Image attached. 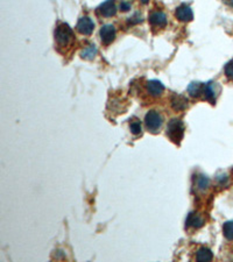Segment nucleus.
<instances>
[{
  "mask_svg": "<svg viewBox=\"0 0 233 262\" xmlns=\"http://www.w3.org/2000/svg\"><path fill=\"white\" fill-rule=\"evenodd\" d=\"M196 259H197V261H211L213 259V254L209 248L202 247V248H199L198 252H197Z\"/></svg>",
  "mask_w": 233,
  "mask_h": 262,
  "instance_id": "13",
  "label": "nucleus"
},
{
  "mask_svg": "<svg viewBox=\"0 0 233 262\" xmlns=\"http://www.w3.org/2000/svg\"><path fill=\"white\" fill-rule=\"evenodd\" d=\"M185 134V126L180 119H173L167 126V135L175 144H180Z\"/></svg>",
  "mask_w": 233,
  "mask_h": 262,
  "instance_id": "2",
  "label": "nucleus"
},
{
  "mask_svg": "<svg viewBox=\"0 0 233 262\" xmlns=\"http://www.w3.org/2000/svg\"><path fill=\"white\" fill-rule=\"evenodd\" d=\"M141 1H142L143 4H146V2H148V0H141Z\"/></svg>",
  "mask_w": 233,
  "mask_h": 262,
  "instance_id": "22",
  "label": "nucleus"
},
{
  "mask_svg": "<svg viewBox=\"0 0 233 262\" xmlns=\"http://www.w3.org/2000/svg\"><path fill=\"white\" fill-rule=\"evenodd\" d=\"M97 55V48L94 47V46H88L87 48H84V51L82 52V58L84 59H88V61H91V59H93L94 57H96Z\"/></svg>",
  "mask_w": 233,
  "mask_h": 262,
  "instance_id": "14",
  "label": "nucleus"
},
{
  "mask_svg": "<svg viewBox=\"0 0 233 262\" xmlns=\"http://www.w3.org/2000/svg\"><path fill=\"white\" fill-rule=\"evenodd\" d=\"M100 39L104 45L109 46L116 39V28L112 25H105L100 29Z\"/></svg>",
  "mask_w": 233,
  "mask_h": 262,
  "instance_id": "7",
  "label": "nucleus"
},
{
  "mask_svg": "<svg viewBox=\"0 0 233 262\" xmlns=\"http://www.w3.org/2000/svg\"><path fill=\"white\" fill-rule=\"evenodd\" d=\"M149 22L154 28H165L167 26V15L161 11H155L149 15Z\"/></svg>",
  "mask_w": 233,
  "mask_h": 262,
  "instance_id": "8",
  "label": "nucleus"
},
{
  "mask_svg": "<svg viewBox=\"0 0 233 262\" xmlns=\"http://www.w3.org/2000/svg\"><path fill=\"white\" fill-rule=\"evenodd\" d=\"M224 2H226L229 6H231V7H233V0H224Z\"/></svg>",
  "mask_w": 233,
  "mask_h": 262,
  "instance_id": "21",
  "label": "nucleus"
},
{
  "mask_svg": "<svg viewBox=\"0 0 233 262\" xmlns=\"http://www.w3.org/2000/svg\"><path fill=\"white\" fill-rule=\"evenodd\" d=\"M145 125L149 132L156 133L163 125L162 115L156 111H149L145 117Z\"/></svg>",
  "mask_w": 233,
  "mask_h": 262,
  "instance_id": "3",
  "label": "nucleus"
},
{
  "mask_svg": "<svg viewBox=\"0 0 233 262\" xmlns=\"http://www.w3.org/2000/svg\"><path fill=\"white\" fill-rule=\"evenodd\" d=\"M147 91L153 97H159L165 91V86L159 81H149L147 83Z\"/></svg>",
  "mask_w": 233,
  "mask_h": 262,
  "instance_id": "10",
  "label": "nucleus"
},
{
  "mask_svg": "<svg viewBox=\"0 0 233 262\" xmlns=\"http://www.w3.org/2000/svg\"><path fill=\"white\" fill-rule=\"evenodd\" d=\"M120 9L123 12H127L131 9V4L129 1H126V0H123V1L120 2Z\"/></svg>",
  "mask_w": 233,
  "mask_h": 262,
  "instance_id": "20",
  "label": "nucleus"
},
{
  "mask_svg": "<svg viewBox=\"0 0 233 262\" xmlns=\"http://www.w3.org/2000/svg\"><path fill=\"white\" fill-rule=\"evenodd\" d=\"M76 29L82 35H90L94 29V22L89 16H83L78 20Z\"/></svg>",
  "mask_w": 233,
  "mask_h": 262,
  "instance_id": "4",
  "label": "nucleus"
},
{
  "mask_svg": "<svg viewBox=\"0 0 233 262\" xmlns=\"http://www.w3.org/2000/svg\"><path fill=\"white\" fill-rule=\"evenodd\" d=\"M98 14L104 16V18H111V16H114L117 13V5L114 2V0H106V1L103 2L99 7L97 8Z\"/></svg>",
  "mask_w": 233,
  "mask_h": 262,
  "instance_id": "5",
  "label": "nucleus"
},
{
  "mask_svg": "<svg viewBox=\"0 0 233 262\" xmlns=\"http://www.w3.org/2000/svg\"><path fill=\"white\" fill-rule=\"evenodd\" d=\"M197 189H199V190H205V189H208L209 184H210V181L209 178L204 176V175H201V176L197 177Z\"/></svg>",
  "mask_w": 233,
  "mask_h": 262,
  "instance_id": "17",
  "label": "nucleus"
},
{
  "mask_svg": "<svg viewBox=\"0 0 233 262\" xmlns=\"http://www.w3.org/2000/svg\"><path fill=\"white\" fill-rule=\"evenodd\" d=\"M223 233H224V237L228 239V240H233V220L226 221L224 226H223Z\"/></svg>",
  "mask_w": 233,
  "mask_h": 262,
  "instance_id": "16",
  "label": "nucleus"
},
{
  "mask_svg": "<svg viewBox=\"0 0 233 262\" xmlns=\"http://www.w3.org/2000/svg\"><path fill=\"white\" fill-rule=\"evenodd\" d=\"M175 15H176V18L182 22H189L193 19L192 9L190 8V6L186 5V4L179 6V7L176 8Z\"/></svg>",
  "mask_w": 233,
  "mask_h": 262,
  "instance_id": "9",
  "label": "nucleus"
},
{
  "mask_svg": "<svg viewBox=\"0 0 233 262\" xmlns=\"http://www.w3.org/2000/svg\"><path fill=\"white\" fill-rule=\"evenodd\" d=\"M172 105L175 111H182L188 106V99L182 97V96H175L172 101Z\"/></svg>",
  "mask_w": 233,
  "mask_h": 262,
  "instance_id": "11",
  "label": "nucleus"
},
{
  "mask_svg": "<svg viewBox=\"0 0 233 262\" xmlns=\"http://www.w3.org/2000/svg\"><path fill=\"white\" fill-rule=\"evenodd\" d=\"M225 76L230 81H233V59L225 65Z\"/></svg>",
  "mask_w": 233,
  "mask_h": 262,
  "instance_id": "19",
  "label": "nucleus"
},
{
  "mask_svg": "<svg viewBox=\"0 0 233 262\" xmlns=\"http://www.w3.org/2000/svg\"><path fill=\"white\" fill-rule=\"evenodd\" d=\"M186 224L190 225V226H192V227L198 228V227L203 226V224H204V220H203L201 217H198V215L190 214L188 220H186Z\"/></svg>",
  "mask_w": 233,
  "mask_h": 262,
  "instance_id": "15",
  "label": "nucleus"
},
{
  "mask_svg": "<svg viewBox=\"0 0 233 262\" xmlns=\"http://www.w3.org/2000/svg\"><path fill=\"white\" fill-rule=\"evenodd\" d=\"M74 40L73 29L69 27V25L62 22L55 29V41H56L58 48H65L70 46Z\"/></svg>",
  "mask_w": 233,
  "mask_h": 262,
  "instance_id": "1",
  "label": "nucleus"
},
{
  "mask_svg": "<svg viewBox=\"0 0 233 262\" xmlns=\"http://www.w3.org/2000/svg\"><path fill=\"white\" fill-rule=\"evenodd\" d=\"M130 128H131V132H132L134 135H139L141 133L140 121L138 120V119H134V120L130 122Z\"/></svg>",
  "mask_w": 233,
  "mask_h": 262,
  "instance_id": "18",
  "label": "nucleus"
},
{
  "mask_svg": "<svg viewBox=\"0 0 233 262\" xmlns=\"http://www.w3.org/2000/svg\"><path fill=\"white\" fill-rule=\"evenodd\" d=\"M217 94H218V86L216 83L209 82L203 86V97H204L205 101L211 103V104H215Z\"/></svg>",
  "mask_w": 233,
  "mask_h": 262,
  "instance_id": "6",
  "label": "nucleus"
},
{
  "mask_svg": "<svg viewBox=\"0 0 233 262\" xmlns=\"http://www.w3.org/2000/svg\"><path fill=\"white\" fill-rule=\"evenodd\" d=\"M203 86H204V84H202V83H191L188 88L189 95L195 98L201 97V96H203Z\"/></svg>",
  "mask_w": 233,
  "mask_h": 262,
  "instance_id": "12",
  "label": "nucleus"
}]
</instances>
